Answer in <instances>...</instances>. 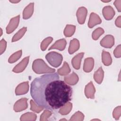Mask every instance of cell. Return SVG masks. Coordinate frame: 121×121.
<instances>
[{
	"mask_svg": "<svg viewBox=\"0 0 121 121\" xmlns=\"http://www.w3.org/2000/svg\"><path fill=\"white\" fill-rule=\"evenodd\" d=\"M30 95L39 106L52 110L60 108L71 100L72 88L60 79L58 73H51L33 80Z\"/></svg>",
	"mask_w": 121,
	"mask_h": 121,
	"instance_id": "6da1fadb",
	"label": "cell"
},
{
	"mask_svg": "<svg viewBox=\"0 0 121 121\" xmlns=\"http://www.w3.org/2000/svg\"><path fill=\"white\" fill-rule=\"evenodd\" d=\"M32 69L36 74L53 73L55 69L49 67L43 59H37L35 60L32 64Z\"/></svg>",
	"mask_w": 121,
	"mask_h": 121,
	"instance_id": "7a4b0ae2",
	"label": "cell"
},
{
	"mask_svg": "<svg viewBox=\"0 0 121 121\" xmlns=\"http://www.w3.org/2000/svg\"><path fill=\"white\" fill-rule=\"evenodd\" d=\"M45 58L49 63L55 68L60 66L63 60L62 55L55 52H51L47 53Z\"/></svg>",
	"mask_w": 121,
	"mask_h": 121,
	"instance_id": "3957f363",
	"label": "cell"
},
{
	"mask_svg": "<svg viewBox=\"0 0 121 121\" xmlns=\"http://www.w3.org/2000/svg\"><path fill=\"white\" fill-rule=\"evenodd\" d=\"M19 19L20 16L18 15L10 19L8 25L6 27V33L8 34L12 33L17 28L19 23Z\"/></svg>",
	"mask_w": 121,
	"mask_h": 121,
	"instance_id": "277c9868",
	"label": "cell"
},
{
	"mask_svg": "<svg viewBox=\"0 0 121 121\" xmlns=\"http://www.w3.org/2000/svg\"><path fill=\"white\" fill-rule=\"evenodd\" d=\"M27 100L26 98H22L17 100L14 105V111L19 112L26 109L28 107Z\"/></svg>",
	"mask_w": 121,
	"mask_h": 121,
	"instance_id": "5b68a950",
	"label": "cell"
},
{
	"mask_svg": "<svg viewBox=\"0 0 121 121\" xmlns=\"http://www.w3.org/2000/svg\"><path fill=\"white\" fill-rule=\"evenodd\" d=\"M100 43L104 48H111L114 44V38L112 35H106L101 40Z\"/></svg>",
	"mask_w": 121,
	"mask_h": 121,
	"instance_id": "8992f818",
	"label": "cell"
},
{
	"mask_svg": "<svg viewBox=\"0 0 121 121\" xmlns=\"http://www.w3.org/2000/svg\"><path fill=\"white\" fill-rule=\"evenodd\" d=\"M87 14V10L84 7H79L76 13L77 19L79 24H83L85 23L86 17Z\"/></svg>",
	"mask_w": 121,
	"mask_h": 121,
	"instance_id": "52a82bcc",
	"label": "cell"
},
{
	"mask_svg": "<svg viewBox=\"0 0 121 121\" xmlns=\"http://www.w3.org/2000/svg\"><path fill=\"white\" fill-rule=\"evenodd\" d=\"M29 56H27L24 58L19 63H18L14 68H13L12 71L15 73H20L23 72L26 66L29 62Z\"/></svg>",
	"mask_w": 121,
	"mask_h": 121,
	"instance_id": "ba28073f",
	"label": "cell"
},
{
	"mask_svg": "<svg viewBox=\"0 0 121 121\" xmlns=\"http://www.w3.org/2000/svg\"><path fill=\"white\" fill-rule=\"evenodd\" d=\"M29 90V84L28 81L21 83L16 87L15 94L17 95H24L28 92Z\"/></svg>",
	"mask_w": 121,
	"mask_h": 121,
	"instance_id": "9c48e42d",
	"label": "cell"
},
{
	"mask_svg": "<svg viewBox=\"0 0 121 121\" xmlns=\"http://www.w3.org/2000/svg\"><path fill=\"white\" fill-rule=\"evenodd\" d=\"M102 13L104 17L107 20H111L115 14L114 10L111 6L104 7L102 10Z\"/></svg>",
	"mask_w": 121,
	"mask_h": 121,
	"instance_id": "30bf717a",
	"label": "cell"
},
{
	"mask_svg": "<svg viewBox=\"0 0 121 121\" xmlns=\"http://www.w3.org/2000/svg\"><path fill=\"white\" fill-rule=\"evenodd\" d=\"M102 20L100 17L96 14L92 12L90 14L88 22V26L89 28H93L95 25L100 24Z\"/></svg>",
	"mask_w": 121,
	"mask_h": 121,
	"instance_id": "8fae6325",
	"label": "cell"
},
{
	"mask_svg": "<svg viewBox=\"0 0 121 121\" xmlns=\"http://www.w3.org/2000/svg\"><path fill=\"white\" fill-rule=\"evenodd\" d=\"M95 92V87L93 84V82L90 81L85 86V95L87 98L94 99Z\"/></svg>",
	"mask_w": 121,
	"mask_h": 121,
	"instance_id": "7c38bea8",
	"label": "cell"
},
{
	"mask_svg": "<svg viewBox=\"0 0 121 121\" xmlns=\"http://www.w3.org/2000/svg\"><path fill=\"white\" fill-rule=\"evenodd\" d=\"M78 75L74 72H73L71 74L69 75H66L64 78L65 82L69 85H75L78 81Z\"/></svg>",
	"mask_w": 121,
	"mask_h": 121,
	"instance_id": "4fadbf2b",
	"label": "cell"
},
{
	"mask_svg": "<svg viewBox=\"0 0 121 121\" xmlns=\"http://www.w3.org/2000/svg\"><path fill=\"white\" fill-rule=\"evenodd\" d=\"M94 66V60L93 58H87L85 59L84 65H83V70L86 72H91Z\"/></svg>",
	"mask_w": 121,
	"mask_h": 121,
	"instance_id": "5bb4252c",
	"label": "cell"
},
{
	"mask_svg": "<svg viewBox=\"0 0 121 121\" xmlns=\"http://www.w3.org/2000/svg\"><path fill=\"white\" fill-rule=\"evenodd\" d=\"M34 3H29L24 9L23 12V18L24 19H27L31 17L34 12Z\"/></svg>",
	"mask_w": 121,
	"mask_h": 121,
	"instance_id": "9a60e30c",
	"label": "cell"
},
{
	"mask_svg": "<svg viewBox=\"0 0 121 121\" xmlns=\"http://www.w3.org/2000/svg\"><path fill=\"white\" fill-rule=\"evenodd\" d=\"M66 44L67 42L65 39H59L56 41L55 43L49 48L48 50L56 49L60 51H63L65 49Z\"/></svg>",
	"mask_w": 121,
	"mask_h": 121,
	"instance_id": "2e32d148",
	"label": "cell"
},
{
	"mask_svg": "<svg viewBox=\"0 0 121 121\" xmlns=\"http://www.w3.org/2000/svg\"><path fill=\"white\" fill-rule=\"evenodd\" d=\"M84 55V52H81L75 56L71 60V64L73 67L76 69H80L81 61Z\"/></svg>",
	"mask_w": 121,
	"mask_h": 121,
	"instance_id": "e0dca14e",
	"label": "cell"
},
{
	"mask_svg": "<svg viewBox=\"0 0 121 121\" xmlns=\"http://www.w3.org/2000/svg\"><path fill=\"white\" fill-rule=\"evenodd\" d=\"M80 47V43L79 41L77 39H73L70 41L68 49L69 53L70 54L74 53L77 51Z\"/></svg>",
	"mask_w": 121,
	"mask_h": 121,
	"instance_id": "ac0fdd59",
	"label": "cell"
},
{
	"mask_svg": "<svg viewBox=\"0 0 121 121\" xmlns=\"http://www.w3.org/2000/svg\"><path fill=\"white\" fill-rule=\"evenodd\" d=\"M104 77V71L102 68L100 67L94 74V79L95 81L100 84L103 81V78Z\"/></svg>",
	"mask_w": 121,
	"mask_h": 121,
	"instance_id": "d6986e66",
	"label": "cell"
},
{
	"mask_svg": "<svg viewBox=\"0 0 121 121\" xmlns=\"http://www.w3.org/2000/svg\"><path fill=\"white\" fill-rule=\"evenodd\" d=\"M102 61L105 66H109L112 64V59L109 52L104 50L102 52Z\"/></svg>",
	"mask_w": 121,
	"mask_h": 121,
	"instance_id": "ffe728a7",
	"label": "cell"
},
{
	"mask_svg": "<svg viewBox=\"0 0 121 121\" xmlns=\"http://www.w3.org/2000/svg\"><path fill=\"white\" fill-rule=\"evenodd\" d=\"M72 108V104L70 102H67L62 107L60 108L59 112L62 115H65L69 114L71 111Z\"/></svg>",
	"mask_w": 121,
	"mask_h": 121,
	"instance_id": "44dd1931",
	"label": "cell"
},
{
	"mask_svg": "<svg viewBox=\"0 0 121 121\" xmlns=\"http://www.w3.org/2000/svg\"><path fill=\"white\" fill-rule=\"evenodd\" d=\"M70 71L71 70L69 64L67 62L64 61L62 67L59 69L57 72L61 76H66L70 73Z\"/></svg>",
	"mask_w": 121,
	"mask_h": 121,
	"instance_id": "7402d4cb",
	"label": "cell"
},
{
	"mask_svg": "<svg viewBox=\"0 0 121 121\" xmlns=\"http://www.w3.org/2000/svg\"><path fill=\"white\" fill-rule=\"evenodd\" d=\"M76 30V26L72 25H67L64 28L63 33L66 37H71Z\"/></svg>",
	"mask_w": 121,
	"mask_h": 121,
	"instance_id": "603a6c76",
	"label": "cell"
},
{
	"mask_svg": "<svg viewBox=\"0 0 121 121\" xmlns=\"http://www.w3.org/2000/svg\"><path fill=\"white\" fill-rule=\"evenodd\" d=\"M37 115L33 113L30 112H27L22 114L20 117V120L21 121H35L36 120Z\"/></svg>",
	"mask_w": 121,
	"mask_h": 121,
	"instance_id": "cb8c5ba5",
	"label": "cell"
},
{
	"mask_svg": "<svg viewBox=\"0 0 121 121\" xmlns=\"http://www.w3.org/2000/svg\"><path fill=\"white\" fill-rule=\"evenodd\" d=\"M27 30V28L26 27H23L21 28L12 37V42H16L20 40L24 35L25 33Z\"/></svg>",
	"mask_w": 121,
	"mask_h": 121,
	"instance_id": "d4e9b609",
	"label": "cell"
},
{
	"mask_svg": "<svg viewBox=\"0 0 121 121\" xmlns=\"http://www.w3.org/2000/svg\"><path fill=\"white\" fill-rule=\"evenodd\" d=\"M22 54V50H19L16 52L12 54L9 58L8 60V62L10 63H13L17 61L18 59L20 58Z\"/></svg>",
	"mask_w": 121,
	"mask_h": 121,
	"instance_id": "484cf974",
	"label": "cell"
},
{
	"mask_svg": "<svg viewBox=\"0 0 121 121\" xmlns=\"http://www.w3.org/2000/svg\"><path fill=\"white\" fill-rule=\"evenodd\" d=\"M84 119V115L83 113L80 112L78 111L76 112L69 119L70 121H82Z\"/></svg>",
	"mask_w": 121,
	"mask_h": 121,
	"instance_id": "4316f807",
	"label": "cell"
},
{
	"mask_svg": "<svg viewBox=\"0 0 121 121\" xmlns=\"http://www.w3.org/2000/svg\"><path fill=\"white\" fill-rule=\"evenodd\" d=\"M104 31L102 28H97L92 33V37L93 39L94 40H97L99 38V37L104 33Z\"/></svg>",
	"mask_w": 121,
	"mask_h": 121,
	"instance_id": "83f0119b",
	"label": "cell"
},
{
	"mask_svg": "<svg viewBox=\"0 0 121 121\" xmlns=\"http://www.w3.org/2000/svg\"><path fill=\"white\" fill-rule=\"evenodd\" d=\"M30 104L31 105L30 110L34 112H35L36 113H39L43 109V108L39 106L33 100H30Z\"/></svg>",
	"mask_w": 121,
	"mask_h": 121,
	"instance_id": "f1b7e54d",
	"label": "cell"
},
{
	"mask_svg": "<svg viewBox=\"0 0 121 121\" xmlns=\"http://www.w3.org/2000/svg\"><path fill=\"white\" fill-rule=\"evenodd\" d=\"M52 40L53 38L52 37H48L44 39L41 43V50L43 51H45L47 49L49 44L52 43Z\"/></svg>",
	"mask_w": 121,
	"mask_h": 121,
	"instance_id": "f546056e",
	"label": "cell"
},
{
	"mask_svg": "<svg viewBox=\"0 0 121 121\" xmlns=\"http://www.w3.org/2000/svg\"><path fill=\"white\" fill-rule=\"evenodd\" d=\"M121 115V106L116 107L113 111L112 116L115 120H118Z\"/></svg>",
	"mask_w": 121,
	"mask_h": 121,
	"instance_id": "4dcf8cb0",
	"label": "cell"
},
{
	"mask_svg": "<svg viewBox=\"0 0 121 121\" xmlns=\"http://www.w3.org/2000/svg\"><path fill=\"white\" fill-rule=\"evenodd\" d=\"M52 113L51 111L49 110H45L44 111V112L42 113V114L40 116V121H47L48 119L51 116Z\"/></svg>",
	"mask_w": 121,
	"mask_h": 121,
	"instance_id": "1f68e13d",
	"label": "cell"
},
{
	"mask_svg": "<svg viewBox=\"0 0 121 121\" xmlns=\"http://www.w3.org/2000/svg\"><path fill=\"white\" fill-rule=\"evenodd\" d=\"M7 47V42L4 39H2L0 42V54H2L6 50Z\"/></svg>",
	"mask_w": 121,
	"mask_h": 121,
	"instance_id": "d6a6232c",
	"label": "cell"
},
{
	"mask_svg": "<svg viewBox=\"0 0 121 121\" xmlns=\"http://www.w3.org/2000/svg\"><path fill=\"white\" fill-rule=\"evenodd\" d=\"M121 45H118L116 48L114 49L113 51V54L116 58H119L121 57Z\"/></svg>",
	"mask_w": 121,
	"mask_h": 121,
	"instance_id": "836d02e7",
	"label": "cell"
},
{
	"mask_svg": "<svg viewBox=\"0 0 121 121\" xmlns=\"http://www.w3.org/2000/svg\"><path fill=\"white\" fill-rule=\"evenodd\" d=\"M114 5L118 11L120 12L121 11V0H116L114 2Z\"/></svg>",
	"mask_w": 121,
	"mask_h": 121,
	"instance_id": "e575fe53",
	"label": "cell"
},
{
	"mask_svg": "<svg viewBox=\"0 0 121 121\" xmlns=\"http://www.w3.org/2000/svg\"><path fill=\"white\" fill-rule=\"evenodd\" d=\"M115 24L117 27L120 28L121 27V16H119L117 17L115 21Z\"/></svg>",
	"mask_w": 121,
	"mask_h": 121,
	"instance_id": "d590c367",
	"label": "cell"
},
{
	"mask_svg": "<svg viewBox=\"0 0 121 121\" xmlns=\"http://www.w3.org/2000/svg\"><path fill=\"white\" fill-rule=\"evenodd\" d=\"M9 1L11 3H18L20 1V0H9Z\"/></svg>",
	"mask_w": 121,
	"mask_h": 121,
	"instance_id": "8d00e7d4",
	"label": "cell"
},
{
	"mask_svg": "<svg viewBox=\"0 0 121 121\" xmlns=\"http://www.w3.org/2000/svg\"><path fill=\"white\" fill-rule=\"evenodd\" d=\"M111 0H108V1H103V0H102V1H103V2H109V1H110Z\"/></svg>",
	"mask_w": 121,
	"mask_h": 121,
	"instance_id": "74e56055",
	"label": "cell"
},
{
	"mask_svg": "<svg viewBox=\"0 0 121 121\" xmlns=\"http://www.w3.org/2000/svg\"><path fill=\"white\" fill-rule=\"evenodd\" d=\"M0 31H1V34H0V36L2 35V29L1 28H0Z\"/></svg>",
	"mask_w": 121,
	"mask_h": 121,
	"instance_id": "f35d334b",
	"label": "cell"
},
{
	"mask_svg": "<svg viewBox=\"0 0 121 121\" xmlns=\"http://www.w3.org/2000/svg\"><path fill=\"white\" fill-rule=\"evenodd\" d=\"M99 120L98 119H94V120Z\"/></svg>",
	"mask_w": 121,
	"mask_h": 121,
	"instance_id": "ab89813d",
	"label": "cell"
}]
</instances>
